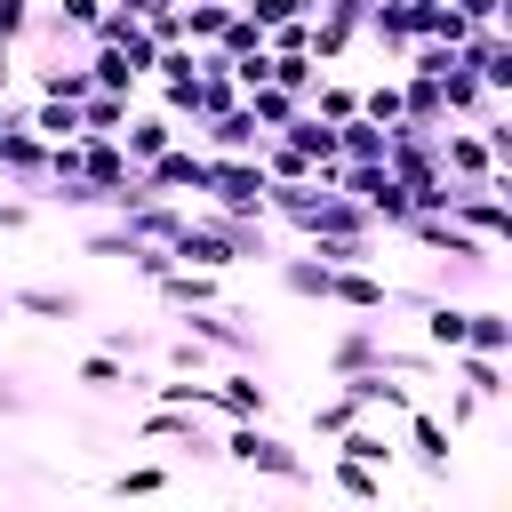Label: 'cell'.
Listing matches in <instances>:
<instances>
[{"instance_id":"1","label":"cell","mask_w":512,"mask_h":512,"mask_svg":"<svg viewBox=\"0 0 512 512\" xmlns=\"http://www.w3.org/2000/svg\"><path fill=\"white\" fill-rule=\"evenodd\" d=\"M264 168L256 160H208V208L232 224H264Z\"/></svg>"},{"instance_id":"2","label":"cell","mask_w":512,"mask_h":512,"mask_svg":"<svg viewBox=\"0 0 512 512\" xmlns=\"http://www.w3.org/2000/svg\"><path fill=\"white\" fill-rule=\"evenodd\" d=\"M216 448H224L232 464H248V472H272V480H312V464H304V456H296L288 440H272L264 424H232V432H224Z\"/></svg>"},{"instance_id":"3","label":"cell","mask_w":512,"mask_h":512,"mask_svg":"<svg viewBox=\"0 0 512 512\" xmlns=\"http://www.w3.org/2000/svg\"><path fill=\"white\" fill-rule=\"evenodd\" d=\"M168 144H184V128H176L168 112H128V128H120V152H128V168L160 160Z\"/></svg>"},{"instance_id":"4","label":"cell","mask_w":512,"mask_h":512,"mask_svg":"<svg viewBox=\"0 0 512 512\" xmlns=\"http://www.w3.org/2000/svg\"><path fill=\"white\" fill-rule=\"evenodd\" d=\"M336 384H344V400H352L360 416H368V408H392V416H408V408H416V392H408V384H392L384 368H360V376H336Z\"/></svg>"},{"instance_id":"5","label":"cell","mask_w":512,"mask_h":512,"mask_svg":"<svg viewBox=\"0 0 512 512\" xmlns=\"http://www.w3.org/2000/svg\"><path fill=\"white\" fill-rule=\"evenodd\" d=\"M208 408H216V416H232V424H256V416L272 408V392H264L256 376H240V368H232V376H216V384H208Z\"/></svg>"},{"instance_id":"6","label":"cell","mask_w":512,"mask_h":512,"mask_svg":"<svg viewBox=\"0 0 512 512\" xmlns=\"http://www.w3.org/2000/svg\"><path fill=\"white\" fill-rule=\"evenodd\" d=\"M320 304H352V312H384V304H392V280H368V272H328V280H320Z\"/></svg>"},{"instance_id":"7","label":"cell","mask_w":512,"mask_h":512,"mask_svg":"<svg viewBox=\"0 0 512 512\" xmlns=\"http://www.w3.org/2000/svg\"><path fill=\"white\" fill-rule=\"evenodd\" d=\"M0 176H16V184H48V144H40L32 128H8V136H0Z\"/></svg>"},{"instance_id":"8","label":"cell","mask_w":512,"mask_h":512,"mask_svg":"<svg viewBox=\"0 0 512 512\" xmlns=\"http://www.w3.org/2000/svg\"><path fill=\"white\" fill-rule=\"evenodd\" d=\"M328 368H336V376H360V368H384V336H376V328H344V336L328 344Z\"/></svg>"},{"instance_id":"9","label":"cell","mask_w":512,"mask_h":512,"mask_svg":"<svg viewBox=\"0 0 512 512\" xmlns=\"http://www.w3.org/2000/svg\"><path fill=\"white\" fill-rule=\"evenodd\" d=\"M408 448H416V464H424L432 480H448V424H440V416L408 408Z\"/></svg>"},{"instance_id":"10","label":"cell","mask_w":512,"mask_h":512,"mask_svg":"<svg viewBox=\"0 0 512 512\" xmlns=\"http://www.w3.org/2000/svg\"><path fill=\"white\" fill-rule=\"evenodd\" d=\"M240 112H248L264 136H280V128L304 112V96H288V88H248V96H240Z\"/></svg>"},{"instance_id":"11","label":"cell","mask_w":512,"mask_h":512,"mask_svg":"<svg viewBox=\"0 0 512 512\" xmlns=\"http://www.w3.org/2000/svg\"><path fill=\"white\" fill-rule=\"evenodd\" d=\"M336 456H344V464H368V472H392L400 448H392L376 424H352V432H336Z\"/></svg>"},{"instance_id":"12","label":"cell","mask_w":512,"mask_h":512,"mask_svg":"<svg viewBox=\"0 0 512 512\" xmlns=\"http://www.w3.org/2000/svg\"><path fill=\"white\" fill-rule=\"evenodd\" d=\"M464 320H472V312H464V304H448V296H440V304H424V344H432L440 360H448V352H464Z\"/></svg>"},{"instance_id":"13","label":"cell","mask_w":512,"mask_h":512,"mask_svg":"<svg viewBox=\"0 0 512 512\" xmlns=\"http://www.w3.org/2000/svg\"><path fill=\"white\" fill-rule=\"evenodd\" d=\"M448 368L464 376L472 400H496V392H504V360H488V352H448Z\"/></svg>"},{"instance_id":"14","label":"cell","mask_w":512,"mask_h":512,"mask_svg":"<svg viewBox=\"0 0 512 512\" xmlns=\"http://www.w3.org/2000/svg\"><path fill=\"white\" fill-rule=\"evenodd\" d=\"M160 296H168L176 312H208V304H216V280H208V272H184V264H176V272L160 280Z\"/></svg>"},{"instance_id":"15","label":"cell","mask_w":512,"mask_h":512,"mask_svg":"<svg viewBox=\"0 0 512 512\" xmlns=\"http://www.w3.org/2000/svg\"><path fill=\"white\" fill-rule=\"evenodd\" d=\"M16 312H40V320H72L80 312V288H8Z\"/></svg>"},{"instance_id":"16","label":"cell","mask_w":512,"mask_h":512,"mask_svg":"<svg viewBox=\"0 0 512 512\" xmlns=\"http://www.w3.org/2000/svg\"><path fill=\"white\" fill-rule=\"evenodd\" d=\"M464 352L504 360V352H512V320H504V312H472V320H464Z\"/></svg>"},{"instance_id":"17","label":"cell","mask_w":512,"mask_h":512,"mask_svg":"<svg viewBox=\"0 0 512 512\" xmlns=\"http://www.w3.org/2000/svg\"><path fill=\"white\" fill-rule=\"evenodd\" d=\"M328 488H344L352 504H384V472H368V464H344V456L328 464Z\"/></svg>"},{"instance_id":"18","label":"cell","mask_w":512,"mask_h":512,"mask_svg":"<svg viewBox=\"0 0 512 512\" xmlns=\"http://www.w3.org/2000/svg\"><path fill=\"white\" fill-rule=\"evenodd\" d=\"M128 128V96H88L80 104V136H120Z\"/></svg>"},{"instance_id":"19","label":"cell","mask_w":512,"mask_h":512,"mask_svg":"<svg viewBox=\"0 0 512 512\" xmlns=\"http://www.w3.org/2000/svg\"><path fill=\"white\" fill-rule=\"evenodd\" d=\"M24 128H32L40 144H72V136H80V112H72V104H48V96H40V112H32Z\"/></svg>"},{"instance_id":"20","label":"cell","mask_w":512,"mask_h":512,"mask_svg":"<svg viewBox=\"0 0 512 512\" xmlns=\"http://www.w3.org/2000/svg\"><path fill=\"white\" fill-rule=\"evenodd\" d=\"M360 120H376V128H400V80H376V88L360 96Z\"/></svg>"},{"instance_id":"21","label":"cell","mask_w":512,"mask_h":512,"mask_svg":"<svg viewBox=\"0 0 512 512\" xmlns=\"http://www.w3.org/2000/svg\"><path fill=\"white\" fill-rule=\"evenodd\" d=\"M352 424H360V408H352L344 392H336V400H312V432H320V440H336V432H352Z\"/></svg>"},{"instance_id":"22","label":"cell","mask_w":512,"mask_h":512,"mask_svg":"<svg viewBox=\"0 0 512 512\" xmlns=\"http://www.w3.org/2000/svg\"><path fill=\"white\" fill-rule=\"evenodd\" d=\"M80 384H88V392H120V384H128V368H120L112 352H88V360H80Z\"/></svg>"},{"instance_id":"23","label":"cell","mask_w":512,"mask_h":512,"mask_svg":"<svg viewBox=\"0 0 512 512\" xmlns=\"http://www.w3.org/2000/svg\"><path fill=\"white\" fill-rule=\"evenodd\" d=\"M240 16H248L256 32H272V24H296V16H312V8H304V0H248Z\"/></svg>"},{"instance_id":"24","label":"cell","mask_w":512,"mask_h":512,"mask_svg":"<svg viewBox=\"0 0 512 512\" xmlns=\"http://www.w3.org/2000/svg\"><path fill=\"white\" fill-rule=\"evenodd\" d=\"M264 88H288V96H304L312 88V56H272V80Z\"/></svg>"},{"instance_id":"25","label":"cell","mask_w":512,"mask_h":512,"mask_svg":"<svg viewBox=\"0 0 512 512\" xmlns=\"http://www.w3.org/2000/svg\"><path fill=\"white\" fill-rule=\"evenodd\" d=\"M312 120L344 128V120H360V96H352V88H320V112H312Z\"/></svg>"},{"instance_id":"26","label":"cell","mask_w":512,"mask_h":512,"mask_svg":"<svg viewBox=\"0 0 512 512\" xmlns=\"http://www.w3.org/2000/svg\"><path fill=\"white\" fill-rule=\"evenodd\" d=\"M160 488H168V472H160V464H136V472H120V480H112V496H160Z\"/></svg>"},{"instance_id":"27","label":"cell","mask_w":512,"mask_h":512,"mask_svg":"<svg viewBox=\"0 0 512 512\" xmlns=\"http://www.w3.org/2000/svg\"><path fill=\"white\" fill-rule=\"evenodd\" d=\"M32 16H40L32 0H0V48H16V40L32 32Z\"/></svg>"},{"instance_id":"28","label":"cell","mask_w":512,"mask_h":512,"mask_svg":"<svg viewBox=\"0 0 512 512\" xmlns=\"http://www.w3.org/2000/svg\"><path fill=\"white\" fill-rule=\"evenodd\" d=\"M168 368H176V376H184V368L200 376V368H208V344H192V336H168Z\"/></svg>"},{"instance_id":"29","label":"cell","mask_w":512,"mask_h":512,"mask_svg":"<svg viewBox=\"0 0 512 512\" xmlns=\"http://www.w3.org/2000/svg\"><path fill=\"white\" fill-rule=\"evenodd\" d=\"M24 224H32V208L24 200H0V232H24Z\"/></svg>"},{"instance_id":"30","label":"cell","mask_w":512,"mask_h":512,"mask_svg":"<svg viewBox=\"0 0 512 512\" xmlns=\"http://www.w3.org/2000/svg\"><path fill=\"white\" fill-rule=\"evenodd\" d=\"M176 8H232V0H176Z\"/></svg>"},{"instance_id":"31","label":"cell","mask_w":512,"mask_h":512,"mask_svg":"<svg viewBox=\"0 0 512 512\" xmlns=\"http://www.w3.org/2000/svg\"><path fill=\"white\" fill-rule=\"evenodd\" d=\"M0 88H8V48H0Z\"/></svg>"},{"instance_id":"32","label":"cell","mask_w":512,"mask_h":512,"mask_svg":"<svg viewBox=\"0 0 512 512\" xmlns=\"http://www.w3.org/2000/svg\"><path fill=\"white\" fill-rule=\"evenodd\" d=\"M232 8H248V0H232Z\"/></svg>"}]
</instances>
